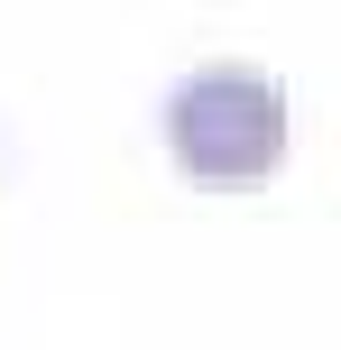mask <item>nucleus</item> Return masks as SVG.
Here are the masks:
<instances>
[{"label": "nucleus", "mask_w": 341, "mask_h": 350, "mask_svg": "<svg viewBox=\"0 0 341 350\" xmlns=\"http://www.w3.org/2000/svg\"><path fill=\"white\" fill-rule=\"evenodd\" d=\"M166 148L203 193H258L286 166V83L258 65H203L166 92Z\"/></svg>", "instance_id": "1"}]
</instances>
